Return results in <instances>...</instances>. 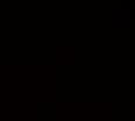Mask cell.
Masks as SVG:
<instances>
[{"label": "cell", "instance_id": "6da1fadb", "mask_svg": "<svg viewBox=\"0 0 135 121\" xmlns=\"http://www.w3.org/2000/svg\"><path fill=\"white\" fill-rule=\"evenodd\" d=\"M112 23L116 28H126L131 26V12L128 9H116L112 12Z\"/></svg>", "mask_w": 135, "mask_h": 121}]
</instances>
